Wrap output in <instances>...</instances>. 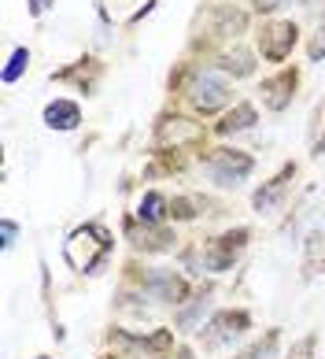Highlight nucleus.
Masks as SVG:
<instances>
[{"label": "nucleus", "mask_w": 325, "mask_h": 359, "mask_svg": "<svg viewBox=\"0 0 325 359\" xmlns=\"http://www.w3.org/2000/svg\"><path fill=\"white\" fill-rule=\"evenodd\" d=\"M111 233L104 230V226L89 222V226H78V230L63 241V259L71 263V271L78 274H89L97 271L100 263L107 259V252H111Z\"/></svg>", "instance_id": "f257e3e1"}, {"label": "nucleus", "mask_w": 325, "mask_h": 359, "mask_svg": "<svg viewBox=\"0 0 325 359\" xmlns=\"http://www.w3.org/2000/svg\"><path fill=\"white\" fill-rule=\"evenodd\" d=\"M251 330V315L244 308H226V311H214L207 326H200V344L207 352L222 348V344H233L237 337H244Z\"/></svg>", "instance_id": "f03ea898"}, {"label": "nucleus", "mask_w": 325, "mask_h": 359, "mask_svg": "<svg viewBox=\"0 0 325 359\" xmlns=\"http://www.w3.org/2000/svg\"><path fill=\"white\" fill-rule=\"evenodd\" d=\"M248 237H251V233L244 230V226H237V230H226L222 237L207 241V248H203V267H207L211 274L229 271V267L240 259V252L248 248Z\"/></svg>", "instance_id": "7ed1b4c3"}, {"label": "nucleus", "mask_w": 325, "mask_h": 359, "mask_svg": "<svg viewBox=\"0 0 325 359\" xmlns=\"http://www.w3.org/2000/svg\"><path fill=\"white\" fill-rule=\"evenodd\" d=\"M188 100H193V108H196V111L211 115V111H219L222 104L229 100V86L222 82L219 74L200 71V74L193 78V86H188Z\"/></svg>", "instance_id": "20e7f679"}, {"label": "nucleus", "mask_w": 325, "mask_h": 359, "mask_svg": "<svg viewBox=\"0 0 325 359\" xmlns=\"http://www.w3.org/2000/svg\"><path fill=\"white\" fill-rule=\"evenodd\" d=\"M141 292H148V297L159 300V304H174V308H178V304L188 300V282L174 271H152V274L141 278Z\"/></svg>", "instance_id": "39448f33"}, {"label": "nucleus", "mask_w": 325, "mask_h": 359, "mask_svg": "<svg viewBox=\"0 0 325 359\" xmlns=\"http://www.w3.org/2000/svg\"><path fill=\"white\" fill-rule=\"evenodd\" d=\"M207 175L219 182V185H237V182H244V178L251 175V156L219 149L214 156H207Z\"/></svg>", "instance_id": "423d86ee"}, {"label": "nucleus", "mask_w": 325, "mask_h": 359, "mask_svg": "<svg viewBox=\"0 0 325 359\" xmlns=\"http://www.w3.org/2000/svg\"><path fill=\"white\" fill-rule=\"evenodd\" d=\"M296 22H266L263 26V34H259V48H263V56L270 63H281L284 56L292 52L296 45Z\"/></svg>", "instance_id": "0eeeda50"}, {"label": "nucleus", "mask_w": 325, "mask_h": 359, "mask_svg": "<svg viewBox=\"0 0 325 359\" xmlns=\"http://www.w3.org/2000/svg\"><path fill=\"white\" fill-rule=\"evenodd\" d=\"M296 82H300V74H296V71H281L274 78H266V82H263V104L270 111H284V108H289V100H292V93H296Z\"/></svg>", "instance_id": "6e6552de"}, {"label": "nucleus", "mask_w": 325, "mask_h": 359, "mask_svg": "<svg viewBox=\"0 0 325 359\" xmlns=\"http://www.w3.org/2000/svg\"><path fill=\"white\" fill-rule=\"evenodd\" d=\"M126 237H130V245L137 252H167V248H174V233L159 230V226H152V222H144V226L130 222Z\"/></svg>", "instance_id": "1a4fd4ad"}, {"label": "nucleus", "mask_w": 325, "mask_h": 359, "mask_svg": "<svg viewBox=\"0 0 325 359\" xmlns=\"http://www.w3.org/2000/svg\"><path fill=\"white\" fill-rule=\"evenodd\" d=\"M152 4H155V0H100V11H104L107 22L130 26V22H137Z\"/></svg>", "instance_id": "9d476101"}, {"label": "nucleus", "mask_w": 325, "mask_h": 359, "mask_svg": "<svg viewBox=\"0 0 325 359\" xmlns=\"http://www.w3.org/2000/svg\"><path fill=\"white\" fill-rule=\"evenodd\" d=\"M296 175V167H284L277 178H270L259 193H255V211H274L277 201H281V193H284V185H289V178Z\"/></svg>", "instance_id": "9b49d317"}, {"label": "nucleus", "mask_w": 325, "mask_h": 359, "mask_svg": "<svg viewBox=\"0 0 325 359\" xmlns=\"http://www.w3.org/2000/svg\"><path fill=\"white\" fill-rule=\"evenodd\" d=\"M45 123L52 130H74L81 123V111H78V104H71V100H52L45 108Z\"/></svg>", "instance_id": "f8f14e48"}, {"label": "nucleus", "mask_w": 325, "mask_h": 359, "mask_svg": "<svg viewBox=\"0 0 325 359\" xmlns=\"http://www.w3.org/2000/svg\"><path fill=\"white\" fill-rule=\"evenodd\" d=\"M203 134H200V126H193V123H185V118H167V123L159 126V141H174V149H178L181 141H200Z\"/></svg>", "instance_id": "ddd939ff"}, {"label": "nucleus", "mask_w": 325, "mask_h": 359, "mask_svg": "<svg viewBox=\"0 0 325 359\" xmlns=\"http://www.w3.org/2000/svg\"><path fill=\"white\" fill-rule=\"evenodd\" d=\"M167 215H170V201L162 193H148L144 201H141V208H137V219L141 222H152V226H159Z\"/></svg>", "instance_id": "4468645a"}, {"label": "nucleus", "mask_w": 325, "mask_h": 359, "mask_svg": "<svg viewBox=\"0 0 325 359\" xmlns=\"http://www.w3.org/2000/svg\"><path fill=\"white\" fill-rule=\"evenodd\" d=\"M207 304H211V292L203 289V292H196L193 297V304H188V308L178 315V330H185V334H193L196 330V323H200V315L207 311Z\"/></svg>", "instance_id": "2eb2a0df"}, {"label": "nucleus", "mask_w": 325, "mask_h": 359, "mask_svg": "<svg viewBox=\"0 0 325 359\" xmlns=\"http://www.w3.org/2000/svg\"><path fill=\"white\" fill-rule=\"evenodd\" d=\"M251 123H255V108L251 104H237V108L219 123V134H237V130H248Z\"/></svg>", "instance_id": "dca6fc26"}, {"label": "nucleus", "mask_w": 325, "mask_h": 359, "mask_svg": "<svg viewBox=\"0 0 325 359\" xmlns=\"http://www.w3.org/2000/svg\"><path fill=\"white\" fill-rule=\"evenodd\" d=\"M307 141H310V152L321 156L325 149V100L314 108V115H310V130H307Z\"/></svg>", "instance_id": "f3484780"}, {"label": "nucleus", "mask_w": 325, "mask_h": 359, "mask_svg": "<svg viewBox=\"0 0 325 359\" xmlns=\"http://www.w3.org/2000/svg\"><path fill=\"white\" fill-rule=\"evenodd\" d=\"M277 341H281V330H266V337L255 341L251 348H244L237 359H270V355H274V348H277Z\"/></svg>", "instance_id": "a211bd4d"}, {"label": "nucleus", "mask_w": 325, "mask_h": 359, "mask_svg": "<svg viewBox=\"0 0 325 359\" xmlns=\"http://www.w3.org/2000/svg\"><path fill=\"white\" fill-rule=\"evenodd\" d=\"M314 348H318V334H307L300 341H292V348L284 352V359H314Z\"/></svg>", "instance_id": "6ab92c4d"}, {"label": "nucleus", "mask_w": 325, "mask_h": 359, "mask_svg": "<svg viewBox=\"0 0 325 359\" xmlns=\"http://www.w3.org/2000/svg\"><path fill=\"white\" fill-rule=\"evenodd\" d=\"M26 63H30V52H26V48H15V52H11V63L4 67V82H8V86L26 71Z\"/></svg>", "instance_id": "aec40b11"}, {"label": "nucleus", "mask_w": 325, "mask_h": 359, "mask_svg": "<svg viewBox=\"0 0 325 359\" xmlns=\"http://www.w3.org/2000/svg\"><path fill=\"white\" fill-rule=\"evenodd\" d=\"M222 67H226L229 74H251V56H244V52H237V56H233V52H229Z\"/></svg>", "instance_id": "412c9836"}, {"label": "nucleus", "mask_w": 325, "mask_h": 359, "mask_svg": "<svg viewBox=\"0 0 325 359\" xmlns=\"http://www.w3.org/2000/svg\"><path fill=\"white\" fill-rule=\"evenodd\" d=\"M0 233H4V248H11V245H15V233H19V226L11 222V219H4V222H0Z\"/></svg>", "instance_id": "4be33fe9"}, {"label": "nucleus", "mask_w": 325, "mask_h": 359, "mask_svg": "<svg viewBox=\"0 0 325 359\" xmlns=\"http://www.w3.org/2000/svg\"><path fill=\"white\" fill-rule=\"evenodd\" d=\"M152 359H196V355H193V348H181V344H178V348H170L162 355H152Z\"/></svg>", "instance_id": "5701e85b"}, {"label": "nucleus", "mask_w": 325, "mask_h": 359, "mask_svg": "<svg viewBox=\"0 0 325 359\" xmlns=\"http://www.w3.org/2000/svg\"><path fill=\"white\" fill-rule=\"evenodd\" d=\"M318 56H325V26L318 30L314 41H310V60H318Z\"/></svg>", "instance_id": "b1692460"}, {"label": "nucleus", "mask_w": 325, "mask_h": 359, "mask_svg": "<svg viewBox=\"0 0 325 359\" xmlns=\"http://www.w3.org/2000/svg\"><path fill=\"white\" fill-rule=\"evenodd\" d=\"M255 4V11H277V8H284L289 0H251Z\"/></svg>", "instance_id": "393cba45"}, {"label": "nucleus", "mask_w": 325, "mask_h": 359, "mask_svg": "<svg viewBox=\"0 0 325 359\" xmlns=\"http://www.w3.org/2000/svg\"><path fill=\"white\" fill-rule=\"evenodd\" d=\"M100 359H133V352H104Z\"/></svg>", "instance_id": "a878e982"}, {"label": "nucleus", "mask_w": 325, "mask_h": 359, "mask_svg": "<svg viewBox=\"0 0 325 359\" xmlns=\"http://www.w3.org/2000/svg\"><path fill=\"white\" fill-rule=\"evenodd\" d=\"M30 8H34V15H41V11L48 8V0H30Z\"/></svg>", "instance_id": "bb28decb"}, {"label": "nucleus", "mask_w": 325, "mask_h": 359, "mask_svg": "<svg viewBox=\"0 0 325 359\" xmlns=\"http://www.w3.org/2000/svg\"><path fill=\"white\" fill-rule=\"evenodd\" d=\"M37 359H48V355H37Z\"/></svg>", "instance_id": "cd10ccee"}]
</instances>
